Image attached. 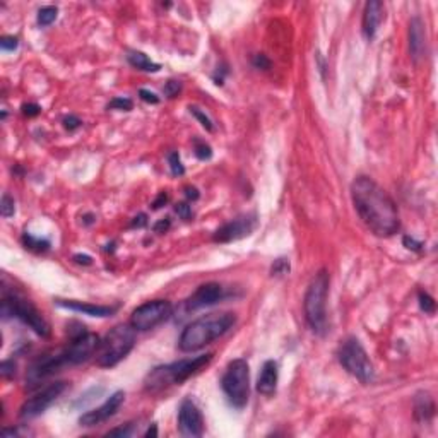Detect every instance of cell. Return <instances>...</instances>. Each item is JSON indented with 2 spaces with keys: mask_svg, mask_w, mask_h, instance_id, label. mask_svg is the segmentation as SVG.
<instances>
[{
  "mask_svg": "<svg viewBox=\"0 0 438 438\" xmlns=\"http://www.w3.org/2000/svg\"><path fill=\"white\" fill-rule=\"evenodd\" d=\"M351 199L356 214L378 238H389L400 228L399 211L394 199L373 178L360 175L351 183Z\"/></svg>",
  "mask_w": 438,
  "mask_h": 438,
  "instance_id": "6da1fadb",
  "label": "cell"
},
{
  "mask_svg": "<svg viewBox=\"0 0 438 438\" xmlns=\"http://www.w3.org/2000/svg\"><path fill=\"white\" fill-rule=\"evenodd\" d=\"M236 324V315L233 312H214L199 317L197 320L190 322L180 334L178 348L183 353H194L206 348L207 344L214 343L216 339L223 337L233 325Z\"/></svg>",
  "mask_w": 438,
  "mask_h": 438,
  "instance_id": "7a4b0ae2",
  "label": "cell"
},
{
  "mask_svg": "<svg viewBox=\"0 0 438 438\" xmlns=\"http://www.w3.org/2000/svg\"><path fill=\"white\" fill-rule=\"evenodd\" d=\"M212 353L200 354L195 358H187V360H180L170 363L165 366H156L151 373L148 375L145 380V389L148 390H161L166 385H180L185 380H189L190 377L197 375L200 370H204L207 365L212 361Z\"/></svg>",
  "mask_w": 438,
  "mask_h": 438,
  "instance_id": "3957f363",
  "label": "cell"
},
{
  "mask_svg": "<svg viewBox=\"0 0 438 438\" xmlns=\"http://www.w3.org/2000/svg\"><path fill=\"white\" fill-rule=\"evenodd\" d=\"M331 277L325 269L319 270L310 281L303 300L307 324L315 334H324L327 329V296Z\"/></svg>",
  "mask_w": 438,
  "mask_h": 438,
  "instance_id": "277c9868",
  "label": "cell"
},
{
  "mask_svg": "<svg viewBox=\"0 0 438 438\" xmlns=\"http://www.w3.org/2000/svg\"><path fill=\"white\" fill-rule=\"evenodd\" d=\"M135 346V329L130 324L115 325L99 343L96 363L103 368L118 365Z\"/></svg>",
  "mask_w": 438,
  "mask_h": 438,
  "instance_id": "5b68a950",
  "label": "cell"
},
{
  "mask_svg": "<svg viewBox=\"0 0 438 438\" xmlns=\"http://www.w3.org/2000/svg\"><path fill=\"white\" fill-rule=\"evenodd\" d=\"M221 389L235 409H243L250 397V366L247 360L236 358L228 365L221 378Z\"/></svg>",
  "mask_w": 438,
  "mask_h": 438,
  "instance_id": "8992f818",
  "label": "cell"
},
{
  "mask_svg": "<svg viewBox=\"0 0 438 438\" xmlns=\"http://www.w3.org/2000/svg\"><path fill=\"white\" fill-rule=\"evenodd\" d=\"M337 358H339V363L343 365L346 372L353 375L354 378H358L361 383L373 382L375 378L373 363L356 337H348L341 344Z\"/></svg>",
  "mask_w": 438,
  "mask_h": 438,
  "instance_id": "52a82bcc",
  "label": "cell"
},
{
  "mask_svg": "<svg viewBox=\"0 0 438 438\" xmlns=\"http://www.w3.org/2000/svg\"><path fill=\"white\" fill-rule=\"evenodd\" d=\"M2 317L9 319V317H16L19 319L24 325H28L33 332H36L41 337L50 336V325L45 320V317L41 315V312L33 305L29 300L21 298L18 295L6 296L2 300Z\"/></svg>",
  "mask_w": 438,
  "mask_h": 438,
  "instance_id": "ba28073f",
  "label": "cell"
},
{
  "mask_svg": "<svg viewBox=\"0 0 438 438\" xmlns=\"http://www.w3.org/2000/svg\"><path fill=\"white\" fill-rule=\"evenodd\" d=\"M173 314V307L168 300H153L137 307L130 315V324L135 331L145 332L158 327Z\"/></svg>",
  "mask_w": 438,
  "mask_h": 438,
  "instance_id": "9c48e42d",
  "label": "cell"
},
{
  "mask_svg": "<svg viewBox=\"0 0 438 438\" xmlns=\"http://www.w3.org/2000/svg\"><path fill=\"white\" fill-rule=\"evenodd\" d=\"M65 389H67V382L50 383V385H47L45 389H41L38 394L29 397L26 402L21 406L19 418L21 419H33V418H36V416L43 414V412L47 411L62 394H64Z\"/></svg>",
  "mask_w": 438,
  "mask_h": 438,
  "instance_id": "30bf717a",
  "label": "cell"
},
{
  "mask_svg": "<svg viewBox=\"0 0 438 438\" xmlns=\"http://www.w3.org/2000/svg\"><path fill=\"white\" fill-rule=\"evenodd\" d=\"M99 336H96L93 332H82L79 336L72 337L70 344L64 349L67 365H79V363H84L89 360L93 354L98 351L99 348Z\"/></svg>",
  "mask_w": 438,
  "mask_h": 438,
  "instance_id": "8fae6325",
  "label": "cell"
},
{
  "mask_svg": "<svg viewBox=\"0 0 438 438\" xmlns=\"http://www.w3.org/2000/svg\"><path fill=\"white\" fill-rule=\"evenodd\" d=\"M257 226V214H243L236 219H231L224 223L223 226L216 229L212 240L216 243H229V241L241 240L245 236L252 235V231Z\"/></svg>",
  "mask_w": 438,
  "mask_h": 438,
  "instance_id": "7c38bea8",
  "label": "cell"
},
{
  "mask_svg": "<svg viewBox=\"0 0 438 438\" xmlns=\"http://www.w3.org/2000/svg\"><path fill=\"white\" fill-rule=\"evenodd\" d=\"M178 429L183 436H202L204 418L194 400H182L180 409H178Z\"/></svg>",
  "mask_w": 438,
  "mask_h": 438,
  "instance_id": "4fadbf2b",
  "label": "cell"
},
{
  "mask_svg": "<svg viewBox=\"0 0 438 438\" xmlns=\"http://www.w3.org/2000/svg\"><path fill=\"white\" fill-rule=\"evenodd\" d=\"M123 400H125V392L116 390L115 394H111L99 407L84 412V414L79 418V424H82V426H96V424L105 423V421L113 418L116 412H118Z\"/></svg>",
  "mask_w": 438,
  "mask_h": 438,
  "instance_id": "5bb4252c",
  "label": "cell"
},
{
  "mask_svg": "<svg viewBox=\"0 0 438 438\" xmlns=\"http://www.w3.org/2000/svg\"><path fill=\"white\" fill-rule=\"evenodd\" d=\"M224 296H226V293H224V287L221 284H218V282H206V284H200L197 289L187 298L185 310L194 312V310H199V308L216 305Z\"/></svg>",
  "mask_w": 438,
  "mask_h": 438,
  "instance_id": "9a60e30c",
  "label": "cell"
},
{
  "mask_svg": "<svg viewBox=\"0 0 438 438\" xmlns=\"http://www.w3.org/2000/svg\"><path fill=\"white\" fill-rule=\"evenodd\" d=\"M382 19H383V4L378 2V0H370L365 6V11H363V23H361L363 36L368 41H372L375 38Z\"/></svg>",
  "mask_w": 438,
  "mask_h": 438,
  "instance_id": "2e32d148",
  "label": "cell"
},
{
  "mask_svg": "<svg viewBox=\"0 0 438 438\" xmlns=\"http://www.w3.org/2000/svg\"><path fill=\"white\" fill-rule=\"evenodd\" d=\"M57 305L67 310L77 312L82 315L89 317H98V319H105V317H111L118 310V305L115 307H106V305H93V303H84L77 302V300H57Z\"/></svg>",
  "mask_w": 438,
  "mask_h": 438,
  "instance_id": "e0dca14e",
  "label": "cell"
},
{
  "mask_svg": "<svg viewBox=\"0 0 438 438\" xmlns=\"http://www.w3.org/2000/svg\"><path fill=\"white\" fill-rule=\"evenodd\" d=\"M409 53L414 62H419L426 53V31L419 18H412L409 23Z\"/></svg>",
  "mask_w": 438,
  "mask_h": 438,
  "instance_id": "ac0fdd59",
  "label": "cell"
},
{
  "mask_svg": "<svg viewBox=\"0 0 438 438\" xmlns=\"http://www.w3.org/2000/svg\"><path fill=\"white\" fill-rule=\"evenodd\" d=\"M277 378H279L277 363L274 360H267L264 365H262L260 375H258L257 390L260 392L262 395H267V397L272 395L277 387Z\"/></svg>",
  "mask_w": 438,
  "mask_h": 438,
  "instance_id": "d6986e66",
  "label": "cell"
},
{
  "mask_svg": "<svg viewBox=\"0 0 438 438\" xmlns=\"http://www.w3.org/2000/svg\"><path fill=\"white\" fill-rule=\"evenodd\" d=\"M435 414V404L428 394H419L414 400V416L421 423H428Z\"/></svg>",
  "mask_w": 438,
  "mask_h": 438,
  "instance_id": "ffe728a7",
  "label": "cell"
},
{
  "mask_svg": "<svg viewBox=\"0 0 438 438\" xmlns=\"http://www.w3.org/2000/svg\"><path fill=\"white\" fill-rule=\"evenodd\" d=\"M127 60L132 67H135V69L139 70H144V72H160L161 69L160 64L153 62L145 53L137 52V50H130V52L127 53Z\"/></svg>",
  "mask_w": 438,
  "mask_h": 438,
  "instance_id": "44dd1931",
  "label": "cell"
},
{
  "mask_svg": "<svg viewBox=\"0 0 438 438\" xmlns=\"http://www.w3.org/2000/svg\"><path fill=\"white\" fill-rule=\"evenodd\" d=\"M21 241H23V245H24V247H26L28 250H31V252H36V253L47 252V250L50 248V241H48V240H45V238H36V236L29 235L28 231L23 235V238H21Z\"/></svg>",
  "mask_w": 438,
  "mask_h": 438,
  "instance_id": "7402d4cb",
  "label": "cell"
},
{
  "mask_svg": "<svg viewBox=\"0 0 438 438\" xmlns=\"http://www.w3.org/2000/svg\"><path fill=\"white\" fill-rule=\"evenodd\" d=\"M57 16H58V9L55 6H45L38 11V18H36V21H38V24L41 28H47L52 23H55Z\"/></svg>",
  "mask_w": 438,
  "mask_h": 438,
  "instance_id": "603a6c76",
  "label": "cell"
},
{
  "mask_svg": "<svg viewBox=\"0 0 438 438\" xmlns=\"http://www.w3.org/2000/svg\"><path fill=\"white\" fill-rule=\"evenodd\" d=\"M418 300H419V308L424 312L426 315H433L436 310V303L435 300L429 296L426 291H419L418 293Z\"/></svg>",
  "mask_w": 438,
  "mask_h": 438,
  "instance_id": "cb8c5ba5",
  "label": "cell"
},
{
  "mask_svg": "<svg viewBox=\"0 0 438 438\" xmlns=\"http://www.w3.org/2000/svg\"><path fill=\"white\" fill-rule=\"evenodd\" d=\"M194 153L200 161H206V160H211L212 158L211 145L206 144L204 140H199V139H194Z\"/></svg>",
  "mask_w": 438,
  "mask_h": 438,
  "instance_id": "d4e9b609",
  "label": "cell"
},
{
  "mask_svg": "<svg viewBox=\"0 0 438 438\" xmlns=\"http://www.w3.org/2000/svg\"><path fill=\"white\" fill-rule=\"evenodd\" d=\"M168 163H170L172 175H175V177H182V175L185 173V166L182 165L180 154H178L177 151H172L168 154Z\"/></svg>",
  "mask_w": 438,
  "mask_h": 438,
  "instance_id": "484cf974",
  "label": "cell"
},
{
  "mask_svg": "<svg viewBox=\"0 0 438 438\" xmlns=\"http://www.w3.org/2000/svg\"><path fill=\"white\" fill-rule=\"evenodd\" d=\"M14 212H16L14 199H12L9 194H4L2 200H0V214H2L4 218H11V216H14Z\"/></svg>",
  "mask_w": 438,
  "mask_h": 438,
  "instance_id": "4316f807",
  "label": "cell"
},
{
  "mask_svg": "<svg viewBox=\"0 0 438 438\" xmlns=\"http://www.w3.org/2000/svg\"><path fill=\"white\" fill-rule=\"evenodd\" d=\"M289 272V260L287 258H277L274 260L272 267H270V274L276 277H281V276H286Z\"/></svg>",
  "mask_w": 438,
  "mask_h": 438,
  "instance_id": "83f0119b",
  "label": "cell"
},
{
  "mask_svg": "<svg viewBox=\"0 0 438 438\" xmlns=\"http://www.w3.org/2000/svg\"><path fill=\"white\" fill-rule=\"evenodd\" d=\"M190 113L199 120L200 125H202V127L206 128V130H209V132H211V130H214V125H212V120H211L206 113H204V111L200 110V108H197V106H190Z\"/></svg>",
  "mask_w": 438,
  "mask_h": 438,
  "instance_id": "f1b7e54d",
  "label": "cell"
},
{
  "mask_svg": "<svg viewBox=\"0 0 438 438\" xmlns=\"http://www.w3.org/2000/svg\"><path fill=\"white\" fill-rule=\"evenodd\" d=\"M133 106L132 99L128 98H122V96H118V98H113L110 103H108V110H123V111H130Z\"/></svg>",
  "mask_w": 438,
  "mask_h": 438,
  "instance_id": "f546056e",
  "label": "cell"
},
{
  "mask_svg": "<svg viewBox=\"0 0 438 438\" xmlns=\"http://www.w3.org/2000/svg\"><path fill=\"white\" fill-rule=\"evenodd\" d=\"M182 91V82L178 81H168L165 84V87H163V93H165L168 98H177L178 94H180Z\"/></svg>",
  "mask_w": 438,
  "mask_h": 438,
  "instance_id": "4dcf8cb0",
  "label": "cell"
},
{
  "mask_svg": "<svg viewBox=\"0 0 438 438\" xmlns=\"http://www.w3.org/2000/svg\"><path fill=\"white\" fill-rule=\"evenodd\" d=\"M252 64H253L255 69H262V70H269L270 69V60L264 55V53H257V55H253Z\"/></svg>",
  "mask_w": 438,
  "mask_h": 438,
  "instance_id": "1f68e13d",
  "label": "cell"
},
{
  "mask_svg": "<svg viewBox=\"0 0 438 438\" xmlns=\"http://www.w3.org/2000/svg\"><path fill=\"white\" fill-rule=\"evenodd\" d=\"M19 47V40L16 38V36H4L2 40H0V48L6 50V52H12V50H16Z\"/></svg>",
  "mask_w": 438,
  "mask_h": 438,
  "instance_id": "d6a6232c",
  "label": "cell"
},
{
  "mask_svg": "<svg viewBox=\"0 0 438 438\" xmlns=\"http://www.w3.org/2000/svg\"><path fill=\"white\" fill-rule=\"evenodd\" d=\"M0 373H2L4 378H11L14 377L16 373V363L12 360H6L2 361V365H0Z\"/></svg>",
  "mask_w": 438,
  "mask_h": 438,
  "instance_id": "836d02e7",
  "label": "cell"
},
{
  "mask_svg": "<svg viewBox=\"0 0 438 438\" xmlns=\"http://www.w3.org/2000/svg\"><path fill=\"white\" fill-rule=\"evenodd\" d=\"M139 96L144 103H149V105H158L160 103V96L149 89H139Z\"/></svg>",
  "mask_w": 438,
  "mask_h": 438,
  "instance_id": "e575fe53",
  "label": "cell"
},
{
  "mask_svg": "<svg viewBox=\"0 0 438 438\" xmlns=\"http://www.w3.org/2000/svg\"><path fill=\"white\" fill-rule=\"evenodd\" d=\"M402 243H404V247H406L407 250H412V252H421V250H423V243L418 241L416 238H412V236L406 235L402 238Z\"/></svg>",
  "mask_w": 438,
  "mask_h": 438,
  "instance_id": "d590c367",
  "label": "cell"
},
{
  "mask_svg": "<svg viewBox=\"0 0 438 438\" xmlns=\"http://www.w3.org/2000/svg\"><path fill=\"white\" fill-rule=\"evenodd\" d=\"M132 428H133V424L128 423V424H125V426H122V428L111 429V431L108 433V436H130V435H133Z\"/></svg>",
  "mask_w": 438,
  "mask_h": 438,
  "instance_id": "8d00e7d4",
  "label": "cell"
},
{
  "mask_svg": "<svg viewBox=\"0 0 438 438\" xmlns=\"http://www.w3.org/2000/svg\"><path fill=\"white\" fill-rule=\"evenodd\" d=\"M175 212H177L182 219H190L192 218V207L187 202L177 204V206H175Z\"/></svg>",
  "mask_w": 438,
  "mask_h": 438,
  "instance_id": "74e56055",
  "label": "cell"
},
{
  "mask_svg": "<svg viewBox=\"0 0 438 438\" xmlns=\"http://www.w3.org/2000/svg\"><path fill=\"white\" fill-rule=\"evenodd\" d=\"M81 120L77 118L76 115H69L64 118V127L67 128V130H76V128L81 127Z\"/></svg>",
  "mask_w": 438,
  "mask_h": 438,
  "instance_id": "f35d334b",
  "label": "cell"
},
{
  "mask_svg": "<svg viewBox=\"0 0 438 438\" xmlns=\"http://www.w3.org/2000/svg\"><path fill=\"white\" fill-rule=\"evenodd\" d=\"M23 113L26 116H36L41 113V108L36 103H24L23 105Z\"/></svg>",
  "mask_w": 438,
  "mask_h": 438,
  "instance_id": "ab89813d",
  "label": "cell"
},
{
  "mask_svg": "<svg viewBox=\"0 0 438 438\" xmlns=\"http://www.w3.org/2000/svg\"><path fill=\"white\" fill-rule=\"evenodd\" d=\"M170 226H172V219L170 218H165V219H160L156 224L153 226L154 233H166L170 229Z\"/></svg>",
  "mask_w": 438,
  "mask_h": 438,
  "instance_id": "60d3db41",
  "label": "cell"
},
{
  "mask_svg": "<svg viewBox=\"0 0 438 438\" xmlns=\"http://www.w3.org/2000/svg\"><path fill=\"white\" fill-rule=\"evenodd\" d=\"M166 202H168V194H166V192H161V194L156 197V200H154V202L151 204V206H153V211L161 209V207L165 206Z\"/></svg>",
  "mask_w": 438,
  "mask_h": 438,
  "instance_id": "b9f144b4",
  "label": "cell"
},
{
  "mask_svg": "<svg viewBox=\"0 0 438 438\" xmlns=\"http://www.w3.org/2000/svg\"><path fill=\"white\" fill-rule=\"evenodd\" d=\"M74 262H76V264H81V265H91V264H93V258H91L89 255L76 253V255H74Z\"/></svg>",
  "mask_w": 438,
  "mask_h": 438,
  "instance_id": "7bdbcfd3",
  "label": "cell"
},
{
  "mask_svg": "<svg viewBox=\"0 0 438 438\" xmlns=\"http://www.w3.org/2000/svg\"><path fill=\"white\" fill-rule=\"evenodd\" d=\"M145 224H148V216H145V214L135 216L133 221H132V228H142V226H145Z\"/></svg>",
  "mask_w": 438,
  "mask_h": 438,
  "instance_id": "ee69618b",
  "label": "cell"
},
{
  "mask_svg": "<svg viewBox=\"0 0 438 438\" xmlns=\"http://www.w3.org/2000/svg\"><path fill=\"white\" fill-rule=\"evenodd\" d=\"M185 195H187V199L197 200L199 199V190L195 189V187H185Z\"/></svg>",
  "mask_w": 438,
  "mask_h": 438,
  "instance_id": "f6af8a7d",
  "label": "cell"
},
{
  "mask_svg": "<svg viewBox=\"0 0 438 438\" xmlns=\"http://www.w3.org/2000/svg\"><path fill=\"white\" fill-rule=\"evenodd\" d=\"M144 436L148 438V436H158V428H156V424H151V426L148 428V431L144 433Z\"/></svg>",
  "mask_w": 438,
  "mask_h": 438,
  "instance_id": "bcb514c9",
  "label": "cell"
},
{
  "mask_svg": "<svg viewBox=\"0 0 438 438\" xmlns=\"http://www.w3.org/2000/svg\"><path fill=\"white\" fill-rule=\"evenodd\" d=\"M84 223L86 224H93L94 223V216L93 214H86L84 216Z\"/></svg>",
  "mask_w": 438,
  "mask_h": 438,
  "instance_id": "7dc6e473",
  "label": "cell"
}]
</instances>
